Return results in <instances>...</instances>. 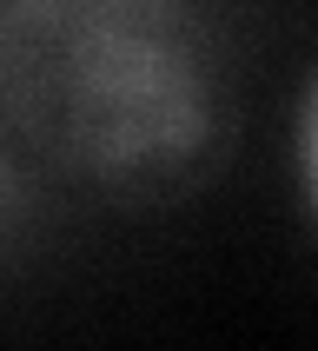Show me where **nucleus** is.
<instances>
[{
    "mask_svg": "<svg viewBox=\"0 0 318 351\" xmlns=\"http://www.w3.org/2000/svg\"><path fill=\"white\" fill-rule=\"evenodd\" d=\"M232 73L199 0H0V146L99 206H166L212 179Z\"/></svg>",
    "mask_w": 318,
    "mask_h": 351,
    "instance_id": "obj_1",
    "label": "nucleus"
}]
</instances>
